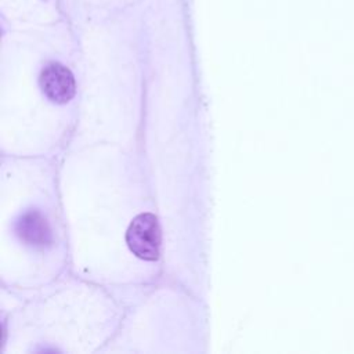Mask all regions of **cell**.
Wrapping results in <instances>:
<instances>
[{
	"label": "cell",
	"instance_id": "1",
	"mask_svg": "<svg viewBox=\"0 0 354 354\" xmlns=\"http://www.w3.org/2000/svg\"><path fill=\"white\" fill-rule=\"evenodd\" d=\"M126 243L137 257L155 261L160 249V227L156 216L141 213L133 218L126 231Z\"/></svg>",
	"mask_w": 354,
	"mask_h": 354
},
{
	"label": "cell",
	"instance_id": "2",
	"mask_svg": "<svg viewBox=\"0 0 354 354\" xmlns=\"http://www.w3.org/2000/svg\"><path fill=\"white\" fill-rule=\"evenodd\" d=\"M39 84L44 95L57 104L68 102L76 91L72 72L58 62H50L43 68Z\"/></svg>",
	"mask_w": 354,
	"mask_h": 354
},
{
	"label": "cell",
	"instance_id": "3",
	"mask_svg": "<svg viewBox=\"0 0 354 354\" xmlns=\"http://www.w3.org/2000/svg\"><path fill=\"white\" fill-rule=\"evenodd\" d=\"M17 234L22 242L32 248H46L53 242L51 228L46 217L37 210L24 213L15 225Z\"/></svg>",
	"mask_w": 354,
	"mask_h": 354
}]
</instances>
